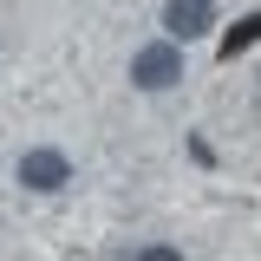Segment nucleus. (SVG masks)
<instances>
[{"instance_id":"obj_1","label":"nucleus","mask_w":261,"mask_h":261,"mask_svg":"<svg viewBox=\"0 0 261 261\" xmlns=\"http://www.w3.org/2000/svg\"><path fill=\"white\" fill-rule=\"evenodd\" d=\"M176 79H183V46L176 39H157L130 59V85H144V92H170Z\"/></svg>"},{"instance_id":"obj_2","label":"nucleus","mask_w":261,"mask_h":261,"mask_svg":"<svg viewBox=\"0 0 261 261\" xmlns=\"http://www.w3.org/2000/svg\"><path fill=\"white\" fill-rule=\"evenodd\" d=\"M20 183H27V190H39V196L65 190V183H72V157H65V150H53V144H39V150H27V157H20Z\"/></svg>"},{"instance_id":"obj_3","label":"nucleus","mask_w":261,"mask_h":261,"mask_svg":"<svg viewBox=\"0 0 261 261\" xmlns=\"http://www.w3.org/2000/svg\"><path fill=\"white\" fill-rule=\"evenodd\" d=\"M163 27H170V39H202V33L216 27V0H163Z\"/></svg>"},{"instance_id":"obj_4","label":"nucleus","mask_w":261,"mask_h":261,"mask_svg":"<svg viewBox=\"0 0 261 261\" xmlns=\"http://www.w3.org/2000/svg\"><path fill=\"white\" fill-rule=\"evenodd\" d=\"M255 39H261V13H242V20H235V27L222 33V59L235 65L242 53H248V46H255Z\"/></svg>"},{"instance_id":"obj_5","label":"nucleus","mask_w":261,"mask_h":261,"mask_svg":"<svg viewBox=\"0 0 261 261\" xmlns=\"http://www.w3.org/2000/svg\"><path fill=\"white\" fill-rule=\"evenodd\" d=\"M130 261H183V248H170V242H144Z\"/></svg>"}]
</instances>
